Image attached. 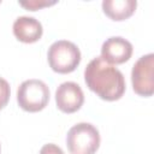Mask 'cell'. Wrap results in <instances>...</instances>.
I'll return each mask as SVG.
<instances>
[{
  "instance_id": "obj_1",
  "label": "cell",
  "mask_w": 154,
  "mask_h": 154,
  "mask_svg": "<svg viewBox=\"0 0 154 154\" xmlns=\"http://www.w3.org/2000/svg\"><path fill=\"white\" fill-rule=\"evenodd\" d=\"M87 87L99 97L106 101L119 100L125 93V78L114 66L106 63L101 57L89 61L84 70Z\"/></svg>"
},
{
  "instance_id": "obj_2",
  "label": "cell",
  "mask_w": 154,
  "mask_h": 154,
  "mask_svg": "<svg viewBox=\"0 0 154 154\" xmlns=\"http://www.w3.org/2000/svg\"><path fill=\"white\" fill-rule=\"evenodd\" d=\"M48 64L54 72L70 73L81 63V51L71 41L59 40L51 45L47 53Z\"/></svg>"
},
{
  "instance_id": "obj_3",
  "label": "cell",
  "mask_w": 154,
  "mask_h": 154,
  "mask_svg": "<svg viewBox=\"0 0 154 154\" xmlns=\"http://www.w3.org/2000/svg\"><path fill=\"white\" fill-rule=\"evenodd\" d=\"M66 146L71 154H95L100 146L99 130L90 123H78L69 130Z\"/></svg>"
},
{
  "instance_id": "obj_4",
  "label": "cell",
  "mask_w": 154,
  "mask_h": 154,
  "mask_svg": "<svg viewBox=\"0 0 154 154\" xmlns=\"http://www.w3.org/2000/svg\"><path fill=\"white\" fill-rule=\"evenodd\" d=\"M49 88L40 79H26L17 90V102L26 112H40L49 101Z\"/></svg>"
},
{
  "instance_id": "obj_5",
  "label": "cell",
  "mask_w": 154,
  "mask_h": 154,
  "mask_svg": "<svg viewBox=\"0 0 154 154\" xmlns=\"http://www.w3.org/2000/svg\"><path fill=\"white\" fill-rule=\"evenodd\" d=\"M131 83L134 91L144 97L154 94V54L141 57L132 66Z\"/></svg>"
},
{
  "instance_id": "obj_6",
  "label": "cell",
  "mask_w": 154,
  "mask_h": 154,
  "mask_svg": "<svg viewBox=\"0 0 154 154\" xmlns=\"http://www.w3.org/2000/svg\"><path fill=\"white\" fill-rule=\"evenodd\" d=\"M55 102L57 107L61 112L75 113L82 107L84 102V95L77 83L64 82L55 91Z\"/></svg>"
},
{
  "instance_id": "obj_7",
  "label": "cell",
  "mask_w": 154,
  "mask_h": 154,
  "mask_svg": "<svg viewBox=\"0 0 154 154\" xmlns=\"http://www.w3.org/2000/svg\"><path fill=\"white\" fill-rule=\"evenodd\" d=\"M132 51V45L128 40L120 36H113L102 43L101 58L111 65H119L131 58Z\"/></svg>"
},
{
  "instance_id": "obj_8",
  "label": "cell",
  "mask_w": 154,
  "mask_h": 154,
  "mask_svg": "<svg viewBox=\"0 0 154 154\" xmlns=\"http://www.w3.org/2000/svg\"><path fill=\"white\" fill-rule=\"evenodd\" d=\"M42 34V24L34 17L22 16L13 23V35L20 42L34 43L41 38Z\"/></svg>"
},
{
  "instance_id": "obj_9",
  "label": "cell",
  "mask_w": 154,
  "mask_h": 154,
  "mask_svg": "<svg viewBox=\"0 0 154 154\" xmlns=\"http://www.w3.org/2000/svg\"><path fill=\"white\" fill-rule=\"evenodd\" d=\"M137 7L135 0H103L102 11L112 20H125L131 17Z\"/></svg>"
},
{
  "instance_id": "obj_10",
  "label": "cell",
  "mask_w": 154,
  "mask_h": 154,
  "mask_svg": "<svg viewBox=\"0 0 154 154\" xmlns=\"http://www.w3.org/2000/svg\"><path fill=\"white\" fill-rule=\"evenodd\" d=\"M57 4V1H45V0H28V1H19V5L29 11H36L43 8L46 6H52Z\"/></svg>"
},
{
  "instance_id": "obj_11",
  "label": "cell",
  "mask_w": 154,
  "mask_h": 154,
  "mask_svg": "<svg viewBox=\"0 0 154 154\" xmlns=\"http://www.w3.org/2000/svg\"><path fill=\"white\" fill-rule=\"evenodd\" d=\"M11 95V88L6 79L0 77V111L7 105Z\"/></svg>"
},
{
  "instance_id": "obj_12",
  "label": "cell",
  "mask_w": 154,
  "mask_h": 154,
  "mask_svg": "<svg viewBox=\"0 0 154 154\" xmlns=\"http://www.w3.org/2000/svg\"><path fill=\"white\" fill-rule=\"evenodd\" d=\"M40 154H64V152L57 144H54V143H47V144H45L41 148Z\"/></svg>"
},
{
  "instance_id": "obj_13",
  "label": "cell",
  "mask_w": 154,
  "mask_h": 154,
  "mask_svg": "<svg viewBox=\"0 0 154 154\" xmlns=\"http://www.w3.org/2000/svg\"><path fill=\"white\" fill-rule=\"evenodd\" d=\"M0 150H1V147H0Z\"/></svg>"
}]
</instances>
